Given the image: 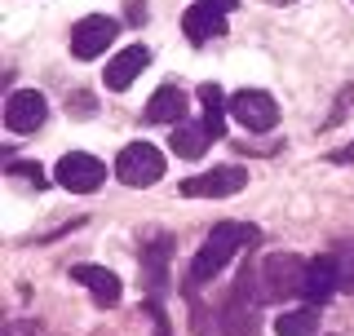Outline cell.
Returning a JSON list of instances; mask_svg holds the SVG:
<instances>
[{"instance_id": "obj_1", "label": "cell", "mask_w": 354, "mask_h": 336, "mask_svg": "<svg viewBox=\"0 0 354 336\" xmlns=\"http://www.w3.org/2000/svg\"><path fill=\"white\" fill-rule=\"evenodd\" d=\"M252 243H257V226H252V221H217V226L208 230V239L199 243L195 261H191V288L208 283L217 270H226L230 256L252 248Z\"/></svg>"}, {"instance_id": "obj_2", "label": "cell", "mask_w": 354, "mask_h": 336, "mask_svg": "<svg viewBox=\"0 0 354 336\" xmlns=\"http://www.w3.org/2000/svg\"><path fill=\"white\" fill-rule=\"evenodd\" d=\"M261 279L252 265H243L235 288H230V301L221 310V332L226 336H257V310H261Z\"/></svg>"}, {"instance_id": "obj_3", "label": "cell", "mask_w": 354, "mask_h": 336, "mask_svg": "<svg viewBox=\"0 0 354 336\" xmlns=\"http://www.w3.org/2000/svg\"><path fill=\"white\" fill-rule=\"evenodd\" d=\"M261 297L266 301H283V297H301V283H306V261L297 252H270L261 261Z\"/></svg>"}, {"instance_id": "obj_4", "label": "cell", "mask_w": 354, "mask_h": 336, "mask_svg": "<svg viewBox=\"0 0 354 336\" xmlns=\"http://www.w3.org/2000/svg\"><path fill=\"white\" fill-rule=\"evenodd\" d=\"M115 177L124 186H133V190L155 186L164 177V155H160V147H151V142H133V147H124V151H120V160H115Z\"/></svg>"}, {"instance_id": "obj_5", "label": "cell", "mask_w": 354, "mask_h": 336, "mask_svg": "<svg viewBox=\"0 0 354 336\" xmlns=\"http://www.w3.org/2000/svg\"><path fill=\"white\" fill-rule=\"evenodd\" d=\"M248 186V173L239 164H221L213 173H199V177H186L182 182V195L186 199H230Z\"/></svg>"}, {"instance_id": "obj_6", "label": "cell", "mask_w": 354, "mask_h": 336, "mask_svg": "<svg viewBox=\"0 0 354 336\" xmlns=\"http://www.w3.org/2000/svg\"><path fill=\"white\" fill-rule=\"evenodd\" d=\"M230 115L248 133H270L279 124V106H274V97L261 93V88H239V93L230 97Z\"/></svg>"}, {"instance_id": "obj_7", "label": "cell", "mask_w": 354, "mask_h": 336, "mask_svg": "<svg viewBox=\"0 0 354 336\" xmlns=\"http://www.w3.org/2000/svg\"><path fill=\"white\" fill-rule=\"evenodd\" d=\"M53 177H58V186L75 190V195H93V190L106 182V164L93 160V155H84V151H71V155L58 160Z\"/></svg>"}, {"instance_id": "obj_8", "label": "cell", "mask_w": 354, "mask_h": 336, "mask_svg": "<svg viewBox=\"0 0 354 336\" xmlns=\"http://www.w3.org/2000/svg\"><path fill=\"white\" fill-rule=\"evenodd\" d=\"M120 36V22L115 18H106V14H88V18H80L71 27V53L75 58H102L106 53V44Z\"/></svg>"}, {"instance_id": "obj_9", "label": "cell", "mask_w": 354, "mask_h": 336, "mask_svg": "<svg viewBox=\"0 0 354 336\" xmlns=\"http://www.w3.org/2000/svg\"><path fill=\"white\" fill-rule=\"evenodd\" d=\"M44 115H49V102L36 88H14L5 97V129L9 133H36L44 124Z\"/></svg>"}, {"instance_id": "obj_10", "label": "cell", "mask_w": 354, "mask_h": 336, "mask_svg": "<svg viewBox=\"0 0 354 336\" xmlns=\"http://www.w3.org/2000/svg\"><path fill=\"white\" fill-rule=\"evenodd\" d=\"M182 31L191 44H208V40H221L226 36V9H217L213 0H199L182 14Z\"/></svg>"}, {"instance_id": "obj_11", "label": "cell", "mask_w": 354, "mask_h": 336, "mask_svg": "<svg viewBox=\"0 0 354 336\" xmlns=\"http://www.w3.org/2000/svg\"><path fill=\"white\" fill-rule=\"evenodd\" d=\"M147 62H151L147 44H129V49H120L115 58L106 62V88H111V93H124V88L147 71Z\"/></svg>"}, {"instance_id": "obj_12", "label": "cell", "mask_w": 354, "mask_h": 336, "mask_svg": "<svg viewBox=\"0 0 354 336\" xmlns=\"http://www.w3.org/2000/svg\"><path fill=\"white\" fill-rule=\"evenodd\" d=\"M71 279H75V283H84V288H88V297H93L102 310L120 306V297H124L120 279L111 274V270H102V265H71Z\"/></svg>"}, {"instance_id": "obj_13", "label": "cell", "mask_w": 354, "mask_h": 336, "mask_svg": "<svg viewBox=\"0 0 354 336\" xmlns=\"http://www.w3.org/2000/svg\"><path fill=\"white\" fill-rule=\"evenodd\" d=\"M337 288H341L337 256H315V261H306V283H301V297L306 301H328Z\"/></svg>"}, {"instance_id": "obj_14", "label": "cell", "mask_w": 354, "mask_h": 336, "mask_svg": "<svg viewBox=\"0 0 354 336\" xmlns=\"http://www.w3.org/2000/svg\"><path fill=\"white\" fill-rule=\"evenodd\" d=\"M147 120H151V124H182V120H186V93L177 84L155 88L151 102H147Z\"/></svg>"}, {"instance_id": "obj_15", "label": "cell", "mask_w": 354, "mask_h": 336, "mask_svg": "<svg viewBox=\"0 0 354 336\" xmlns=\"http://www.w3.org/2000/svg\"><path fill=\"white\" fill-rule=\"evenodd\" d=\"M199 102H204V120H199V124L208 129V138H221V133H226L230 102L221 97V88H217V84H199Z\"/></svg>"}, {"instance_id": "obj_16", "label": "cell", "mask_w": 354, "mask_h": 336, "mask_svg": "<svg viewBox=\"0 0 354 336\" xmlns=\"http://www.w3.org/2000/svg\"><path fill=\"white\" fill-rule=\"evenodd\" d=\"M208 142H213V138H208L204 124H186V120H182V124H173V151L182 155V160H199Z\"/></svg>"}, {"instance_id": "obj_17", "label": "cell", "mask_w": 354, "mask_h": 336, "mask_svg": "<svg viewBox=\"0 0 354 336\" xmlns=\"http://www.w3.org/2000/svg\"><path fill=\"white\" fill-rule=\"evenodd\" d=\"M274 332L279 336H319V310L306 306V310H283L274 319Z\"/></svg>"}, {"instance_id": "obj_18", "label": "cell", "mask_w": 354, "mask_h": 336, "mask_svg": "<svg viewBox=\"0 0 354 336\" xmlns=\"http://www.w3.org/2000/svg\"><path fill=\"white\" fill-rule=\"evenodd\" d=\"M142 256H147V283H151V292H160V288H164V261H169V239H155V248H147Z\"/></svg>"}, {"instance_id": "obj_19", "label": "cell", "mask_w": 354, "mask_h": 336, "mask_svg": "<svg viewBox=\"0 0 354 336\" xmlns=\"http://www.w3.org/2000/svg\"><path fill=\"white\" fill-rule=\"evenodd\" d=\"M337 279H341V292H354V243L337 252Z\"/></svg>"}, {"instance_id": "obj_20", "label": "cell", "mask_w": 354, "mask_h": 336, "mask_svg": "<svg viewBox=\"0 0 354 336\" xmlns=\"http://www.w3.org/2000/svg\"><path fill=\"white\" fill-rule=\"evenodd\" d=\"M9 177H27L36 190L49 186V182H44V168H40V164H27V160H9Z\"/></svg>"}, {"instance_id": "obj_21", "label": "cell", "mask_w": 354, "mask_h": 336, "mask_svg": "<svg viewBox=\"0 0 354 336\" xmlns=\"http://www.w3.org/2000/svg\"><path fill=\"white\" fill-rule=\"evenodd\" d=\"M71 106H75V115H80V120H84V115H93V97H88V93H75V97H71Z\"/></svg>"}, {"instance_id": "obj_22", "label": "cell", "mask_w": 354, "mask_h": 336, "mask_svg": "<svg viewBox=\"0 0 354 336\" xmlns=\"http://www.w3.org/2000/svg\"><path fill=\"white\" fill-rule=\"evenodd\" d=\"M5 336H36V323H9Z\"/></svg>"}, {"instance_id": "obj_23", "label": "cell", "mask_w": 354, "mask_h": 336, "mask_svg": "<svg viewBox=\"0 0 354 336\" xmlns=\"http://www.w3.org/2000/svg\"><path fill=\"white\" fill-rule=\"evenodd\" d=\"M147 18V9H142V0H129V22H142Z\"/></svg>"}, {"instance_id": "obj_24", "label": "cell", "mask_w": 354, "mask_h": 336, "mask_svg": "<svg viewBox=\"0 0 354 336\" xmlns=\"http://www.w3.org/2000/svg\"><path fill=\"white\" fill-rule=\"evenodd\" d=\"M151 319H155V336H169V323H164V315L151 306Z\"/></svg>"}, {"instance_id": "obj_25", "label": "cell", "mask_w": 354, "mask_h": 336, "mask_svg": "<svg viewBox=\"0 0 354 336\" xmlns=\"http://www.w3.org/2000/svg\"><path fill=\"white\" fill-rule=\"evenodd\" d=\"M213 5H217V9H235V0H213Z\"/></svg>"}, {"instance_id": "obj_26", "label": "cell", "mask_w": 354, "mask_h": 336, "mask_svg": "<svg viewBox=\"0 0 354 336\" xmlns=\"http://www.w3.org/2000/svg\"><path fill=\"white\" fill-rule=\"evenodd\" d=\"M332 160H341V164H346V160H354V151H341V155H332Z\"/></svg>"}, {"instance_id": "obj_27", "label": "cell", "mask_w": 354, "mask_h": 336, "mask_svg": "<svg viewBox=\"0 0 354 336\" xmlns=\"http://www.w3.org/2000/svg\"><path fill=\"white\" fill-rule=\"evenodd\" d=\"M270 5H292V0H270Z\"/></svg>"}]
</instances>
